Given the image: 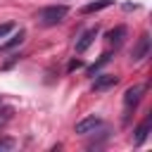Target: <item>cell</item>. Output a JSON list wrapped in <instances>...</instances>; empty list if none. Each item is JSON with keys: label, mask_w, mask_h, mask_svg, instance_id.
Listing matches in <instances>:
<instances>
[{"label": "cell", "mask_w": 152, "mask_h": 152, "mask_svg": "<svg viewBox=\"0 0 152 152\" xmlns=\"http://www.w3.org/2000/svg\"><path fill=\"white\" fill-rule=\"evenodd\" d=\"M142 93H145V86L138 83V86H131L126 93H124V124H128L131 114L135 112V107L140 104L142 100Z\"/></svg>", "instance_id": "6da1fadb"}, {"label": "cell", "mask_w": 152, "mask_h": 152, "mask_svg": "<svg viewBox=\"0 0 152 152\" xmlns=\"http://www.w3.org/2000/svg\"><path fill=\"white\" fill-rule=\"evenodd\" d=\"M66 14H69V7H66V5H48V7H43V10L38 12V21H40L43 26H55V24H59Z\"/></svg>", "instance_id": "7a4b0ae2"}, {"label": "cell", "mask_w": 152, "mask_h": 152, "mask_svg": "<svg viewBox=\"0 0 152 152\" xmlns=\"http://www.w3.org/2000/svg\"><path fill=\"white\" fill-rule=\"evenodd\" d=\"M97 128H102V119L100 116H95V114H90V116H86V119H81L78 124H76V133L78 135H90V133H95Z\"/></svg>", "instance_id": "3957f363"}, {"label": "cell", "mask_w": 152, "mask_h": 152, "mask_svg": "<svg viewBox=\"0 0 152 152\" xmlns=\"http://www.w3.org/2000/svg\"><path fill=\"white\" fill-rule=\"evenodd\" d=\"M147 55H150V36L142 33L138 38V43L133 45V50H131V62H142Z\"/></svg>", "instance_id": "277c9868"}, {"label": "cell", "mask_w": 152, "mask_h": 152, "mask_svg": "<svg viewBox=\"0 0 152 152\" xmlns=\"http://www.w3.org/2000/svg\"><path fill=\"white\" fill-rule=\"evenodd\" d=\"M95 36H97V26H95V28H88V31H83V33L78 36V40H76V52H86V50L93 45Z\"/></svg>", "instance_id": "5b68a950"}, {"label": "cell", "mask_w": 152, "mask_h": 152, "mask_svg": "<svg viewBox=\"0 0 152 152\" xmlns=\"http://www.w3.org/2000/svg\"><path fill=\"white\" fill-rule=\"evenodd\" d=\"M116 83H119V78H116V76H112V74H102V76H97V78L93 81V90L102 93V90H109V88H114Z\"/></svg>", "instance_id": "8992f818"}, {"label": "cell", "mask_w": 152, "mask_h": 152, "mask_svg": "<svg viewBox=\"0 0 152 152\" xmlns=\"http://www.w3.org/2000/svg\"><path fill=\"white\" fill-rule=\"evenodd\" d=\"M150 126H152V119L145 116V121L135 128V145H142V142H145V138L150 135Z\"/></svg>", "instance_id": "52a82bcc"}, {"label": "cell", "mask_w": 152, "mask_h": 152, "mask_svg": "<svg viewBox=\"0 0 152 152\" xmlns=\"http://www.w3.org/2000/svg\"><path fill=\"white\" fill-rule=\"evenodd\" d=\"M124 36H126V28H124V26H116V28H112V31L107 33V43L114 45V48H119V45L124 43Z\"/></svg>", "instance_id": "ba28073f"}, {"label": "cell", "mask_w": 152, "mask_h": 152, "mask_svg": "<svg viewBox=\"0 0 152 152\" xmlns=\"http://www.w3.org/2000/svg\"><path fill=\"white\" fill-rule=\"evenodd\" d=\"M24 36H26V31H24V28H19V31H17V33H14V36H12L10 40H5V43L0 45V50H2V52H7V50H12V48H17V45H21V40H24Z\"/></svg>", "instance_id": "9c48e42d"}, {"label": "cell", "mask_w": 152, "mask_h": 152, "mask_svg": "<svg viewBox=\"0 0 152 152\" xmlns=\"http://www.w3.org/2000/svg\"><path fill=\"white\" fill-rule=\"evenodd\" d=\"M114 0H97V2H88L86 7H83V14H90V12H100V10H104V7H109Z\"/></svg>", "instance_id": "30bf717a"}, {"label": "cell", "mask_w": 152, "mask_h": 152, "mask_svg": "<svg viewBox=\"0 0 152 152\" xmlns=\"http://www.w3.org/2000/svg\"><path fill=\"white\" fill-rule=\"evenodd\" d=\"M17 147V140L14 138H0V152H10Z\"/></svg>", "instance_id": "8fae6325"}, {"label": "cell", "mask_w": 152, "mask_h": 152, "mask_svg": "<svg viewBox=\"0 0 152 152\" xmlns=\"http://www.w3.org/2000/svg\"><path fill=\"white\" fill-rule=\"evenodd\" d=\"M107 62H109V52H104V55H102V57H100V59H97V62H95V64H93L88 71H90V74H95V71H97L102 64H107Z\"/></svg>", "instance_id": "7c38bea8"}, {"label": "cell", "mask_w": 152, "mask_h": 152, "mask_svg": "<svg viewBox=\"0 0 152 152\" xmlns=\"http://www.w3.org/2000/svg\"><path fill=\"white\" fill-rule=\"evenodd\" d=\"M10 116H12V109H10V107L0 109V128H2V126H5L7 121H10Z\"/></svg>", "instance_id": "4fadbf2b"}, {"label": "cell", "mask_w": 152, "mask_h": 152, "mask_svg": "<svg viewBox=\"0 0 152 152\" xmlns=\"http://www.w3.org/2000/svg\"><path fill=\"white\" fill-rule=\"evenodd\" d=\"M12 28H14V24H0V38H5Z\"/></svg>", "instance_id": "5bb4252c"}, {"label": "cell", "mask_w": 152, "mask_h": 152, "mask_svg": "<svg viewBox=\"0 0 152 152\" xmlns=\"http://www.w3.org/2000/svg\"><path fill=\"white\" fill-rule=\"evenodd\" d=\"M76 66H83V62H81V59H74V62L69 64V69H76Z\"/></svg>", "instance_id": "9a60e30c"}]
</instances>
